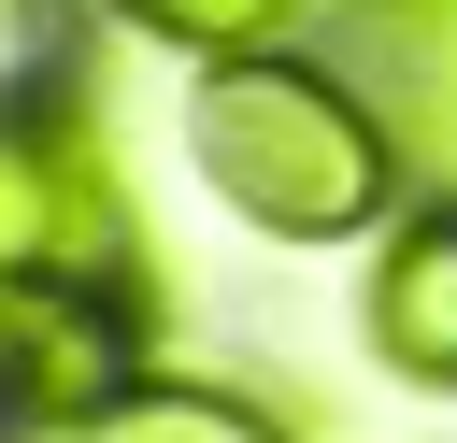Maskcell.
I'll list each match as a JSON object with an SVG mask.
<instances>
[{
    "label": "cell",
    "instance_id": "obj_1",
    "mask_svg": "<svg viewBox=\"0 0 457 443\" xmlns=\"http://www.w3.org/2000/svg\"><path fill=\"white\" fill-rule=\"evenodd\" d=\"M186 157H200V186L243 214V229H271V243H357V229H386V200H400V129H386V100H357V86H328L314 57H286V43H243V57H200V86H186Z\"/></svg>",
    "mask_w": 457,
    "mask_h": 443
},
{
    "label": "cell",
    "instance_id": "obj_2",
    "mask_svg": "<svg viewBox=\"0 0 457 443\" xmlns=\"http://www.w3.org/2000/svg\"><path fill=\"white\" fill-rule=\"evenodd\" d=\"M143 372V272H0V429H100Z\"/></svg>",
    "mask_w": 457,
    "mask_h": 443
},
{
    "label": "cell",
    "instance_id": "obj_3",
    "mask_svg": "<svg viewBox=\"0 0 457 443\" xmlns=\"http://www.w3.org/2000/svg\"><path fill=\"white\" fill-rule=\"evenodd\" d=\"M129 186L86 100H0V272H129Z\"/></svg>",
    "mask_w": 457,
    "mask_h": 443
},
{
    "label": "cell",
    "instance_id": "obj_4",
    "mask_svg": "<svg viewBox=\"0 0 457 443\" xmlns=\"http://www.w3.org/2000/svg\"><path fill=\"white\" fill-rule=\"evenodd\" d=\"M357 343H371L400 386L457 400V200L386 214V243H371V272H357Z\"/></svg>",
    "mask_w": 457,
    "mask_h": 443
},
{
    "label": "cell",
    "instance_id": "obj_5",
    "mask_svg": "<svg viewBox=\"0 0 457 443\" xmlns=\"http://www.w3.org/2000/svg\"><path fill=\"white\" fill-rule=\"evenodd\" d=\"M357 43H371L400 157L457 186V0H357Z\"/></svg>",
    "mask_w": 457,
    "mask_h": 443
},
{
    "label": "cell",
    "instance_id": "obj_6",
    "mask_svg": "<svg viewBox=\"0 0 457 443\" xmlns=\"http://www.w3.org/2000/svg\"><path fill=\"white\" fill-rule=\"evenodd\" d=\"M86 443H271V414H257V400H228V386H171V372H143Z\"/></svg>",
    "mask_w": 457,
    "mask_h": 443
},
{
    "label": "cell",
    "instance_id": "obj_7",
    "mask_svg": "<svg viewBox=\"0 0 457 443\" xmlns=\"http://www.w3.org/2000/svg\"><path fill=\"white\" fill-rule=\"evenodd\" d=\"M114 29H143V43H171V57H243V43H271L300 0H100Z\"/></svg>",
    "mask_w": 457,
    "mask_h": 443
},
{
    "label": "cell",
    "instance_id": "obj_8",
    "mask_svg": "<svg viewBox=\"0 0 457 443\" xmlns=\"http://www.w3.org/2000/svg\"><path fill=\"white\" fill-rule=\"evenodd\" d=\"M43 71V0H0V100H29Z\"/></svg>",
    "mask_w": 457,
    "mask_h": 443
}]
</instances>
